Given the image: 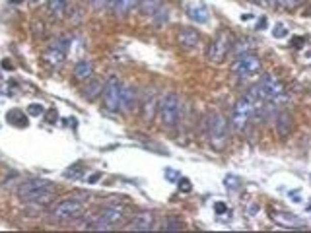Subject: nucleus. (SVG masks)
Instances as JSON below:
<instances>
[{"label": "nucleus", "instance_id": "1", "mask_svg": "<svg viewBox=\"0 0 311 233\" xmlns=\"http://www.w3.org/2000/svg\"><path fill=\"white\" fill-rule=\"evenodd\" d=\"M55 184L47 181V179H29L25 183L20 184L18 189V198L24 200L27 204H33V206H47L51 200L55 198Z\"/></svg>", "mask_w": 311, "mask_h": 233}, {"label": "nucleus", "instance_id": "2", "mask_svg": "<svg viewBox=\"0 0 311 233\" xmlns=\"http://www.w3.org/2000/svg\"><path fill=\"white\" fill-rule=\"evenodd\" d=\"M236 43V35L230 31V29H220L214 39L210 41V47H208V61L214 64H222L228 59V55L232 53V47Z\"/></svg>", "mask_w": 311, "mask_h": 233}, {"label": "nucleus", "instance_id": "3", "mask_svg": "<svg viewBox=\"0 0 311 233\" xmlns=\"http://www.w3.org/2000/svg\"><path fill=\"white\" fill-rule=\"evenodd\" d=\"M206 132L214 150H224L228 144V121L220 113H210L206 119Z\"/></svg>", "mask_w": 311, "mask_h": 233}, {"label": "nucleus", "instance_id": "4", "mask_svg": "<svg viewBox=\"0 0 311 233\" xmlns=\"http://www.w3.org/2000/svg\"><path fill=\"white\" fill-rule=\"evenodd\" d=\"M124 214H126V210L123 206H107V208L101 210L100 214L87 223L86 229H96V231L113 229L117 223H121L124 220Z\"/></svg>", "mask_w": 311, "mask_h": 233}, {"label": "nucleus", "instance_id": "5", "mask_svg": "<svg viewBox=\"0 0 311 233\" xmlns=\"http://www.w3.org/2000/svg\"><path fill=\"white\" fill-rule=\"evenodd\" d=\"M255 89V94L259 96L261 101L264 103H280V99L284 98V86H282V82L280 80H276L274 76H264L259 84H255L253 86Z\"/></svg>", "mask_w": 311, "mask_h": 233}, {"label": "nucleus", "instance_id": "6", "mask_svg": "<svg viewBox=\"0 0 311 233\" xmlns=\"http://www.w3.org/2000/svg\"><path fill=\"white\" fill-rule=\"evenodd\" d=\"M253 117H255V103L247 96L237 99V103L234 105V109H232V126L236 130H239V132H243L249 124H251Z\"/></svg>", "mask_w": 311, "mask_h": 233}, {"label": "nucleus", "instance_id": "7", "mask_svg": "<svg viewBox=\"0 0 311 233\" xmlns=\"http://www.w3.org/2000/svg\"><path fill=\"white\" fill-rule=\"evenodd\" d=\"M84 212V204L82 200H76V198H64L61 202H57L53 208H51V218L59 223L64 221H72L74 218H78L80 214Z\"/></svg>", "mask_w": 311, "mask_h": 233}, {"label": "nucleus", "instance_id": "8", "mask_svg": "<svg viewBox=\"0 0 311 233\" xmlns=\"http://www.w3.org/2000/svg\"><path fill=\"white\" fill-rule=\"evenodd\" d=\"M179 98L175 94H165L160 101V121H162L163 126L167 128H175L177 123H179Z\"/></svg>", "mask_w": 311, "mask_h": 233}, {"label": "nucleus", "instance_id": "9", "mask_svg": "<svg viewBox=\"0 0 311 233\" xmlns=\"http://www.w3.org/2000/svg\"><path fill=\"white\" fill-rule=\"evenodd\" d=\"M261 61L253 55V53H245V55H239L234 64H232V74L237 78H251V76H257L261 72Z\"/></svg>", "mask_w": 311, "mask_h": 233}, {"label": "nucleus", "instance_id": "10", "mask_svg": "<svg viewBox=\"0 0 311 233\" xmlns=\"http://www.w3.org/2000/svg\"><path fill=\"white\" fill-rule=\"evenodd\" d=\"M121 80L117 76H111L107 82H105V87H103V105L105 109H109L111 113H119L121 111Z\"/></svg>", "mask_w": 311, "mask_h": 233}, {"label": "nucleus", "instance_id": "11", "mask_svg": "<svg viewBox=\"0 0 311 233\" xmlns=\"http://www.w3.org/2000/svg\"><path fill=\"white\" fill-rule=\"evenodd\" d=\"M269 216H271V220H273L276 225L286 227V229H303V227H305V221L301 220V218H298V216H294V214H290V212L271 210Z\"/></svg>", "mask_w": 311, "mask_h": 233}, {"label": "nucleus", "instance_id": "12", "mask_svg": "<svg viewBox=\"0 0 311 233\" xmlns=\"http://www.w3.org/2000/svg\"><path fill=\"white\" fill-rule=\"evenodd\" d=\"M154 227H156V216H154V212H140L126 225L128 231H152Z\"/></svg>", "mask_w": 311, "mask_h": 233}, {"label": "nucleus", "instance_id": "13", "mask_svg": "<svg viewBox=\"0 0 311 233\" xmlns=\"http://www.w3.org/2000/svg\"><path fill=\"white\" fill-rule=\"evenodd\" d=\"M177 41L179 45L187 51H193L195 47H199L200 43V33L195 27H181L179 33H177Z\"/></svg>", "mask_w": 311, "mask_h": 233}, {"label": "nucleus", "instance_id": "14", "mask_svg": "<svg viewBox=\"0 0 311 233\" xmlns=\"http://www.w3.org/2000/svg\"><path fill=\"white\" fill-rule=\"evenodd\" d=\"M185 12L193 22H199V24H208V20H210L208 8L204 4H200V2H189V4H185Z\"/></svg>", "mask_w": 311, "mask_h": 233}, {"label": "nucleus", "instance_id": "15", "mask_svg": "<svg viewBox=\"0 0 311 233\" xmlns=\"http://www.w3.org/2000/svg\"><path fill=\"white\" fill-rule=\"evenodd\" d=\"M138 103H140V101H138L137 87H132V86L121 87V111H124V113H132V111L137 109Z\"/></svg>", "mask_w": 311, "mask_h": 233}, {"label": "nucleus", "instance_id": "16", "mask_svg": "<svg viewBox=\"0 0 311 233\" xmlns=\"http://www.w3.org/2000/svg\"><path fill=\"white\" fill-rule=\"evenodd\" d=\"M294 130V117L288 111L276 113V134L278 138H288Z\"/></svg>", "mask_w": 311, "mask_h": 233}, {"label": "nucleus", "instance_id": "17", "mask_svg": "<svg viewBox=\"0 0 311 233\" xmlns=\"http://www.w3.org/2000/svg\"><path fill=\"white\" fill-rule=\"evenodd\" d=\"M103 87H105V84L101 82L100 78H94V80L87 78V82L82 86V96L87 101H96L100 96H103Z\"/></svg>", "mask_w": 311, "mask_h": 233}, {"label": "nucleus", "instance_id": "18", "mask_svg": "<svg viewBox=\"0 0 311 233\" xmlns=\"http://www.w3.org/2000/svg\"><path fill=\"white\" fill-rule=\"evenodd\" d=\"M138 0H105V6L113 10L117 16H126L132 8H137Z\"/></svg>", "mask_w": 311, "mask_h": 233}, {"label": "nucleus", "instance_id": "19", "mask_svg": "<svg viewBox=\"0 0 311 233\" xmlns=\"http://www.w3.org/2000/svg\"><path fill=\"white\" fill-rule=\"evenodd\" d=\"M156 107H160V103H156V94L150 91L148 96L140 101V109L144 113V119L146 121H152L156 117Z\"/></svg>", "mask_w": 311, "mask_h": 233}, {"label": "nucleus", "instance_id": "20", "mask_svg": "<svg viewBox=\"0 0 311 233\" xmlns=\"http://www.w3.org/2000/svg\"><path fill=\"white\" fill-rule=\"evenodd\" d=\"M45 62L49 64V66H53V68H57V66H61L62 62H64V59H66V53L64 51H61L59 47H55V45H51L49 49L45 51Z\"/></svg>", "mask_w": 311, "mask_h": 233}, {"label": "nucleus", "instance_id": "21", "mask_svg": "<svg viewBox=\"0 0 311 233\" xmlns=\"http://www.w3.org/2000/svg\"><path fill=\"white\" fill-rule=\"evenodd\" d=\"M92 74H94V62L92 61H78L74 66V78L76 80H80V82H84L87 78H92Z\"/></svg>", "mask_w": 311, "mask_h": 233}, {"label": "nucleus", "instance_id": "22", "mask_svg": "<svg viewBox=\"0 0 311 233\" xmlns=\"http://www.w3.org/2000/svg\"><path fill=\"white\" fill-rule=\"evenodd\" d=\"M84 173H86L84 163H72L70 167H66V169L62 171V177L68 179V181H78V179H82Z\"/></svg>", "mask_w": 311, "mask_h": 233}, {"label": "nucleus", "instance_id": "23", "mask_svg": "<svg viewBox=\"0 0 311 233\" xmlns=\"http://www.w3.org/2000/svg\"><path fill=\"white\" fill-rule=\"evenodd\" d=\"M137 6L142 14H154L163 6V0H138Z\"/></svg>", "mask_w": 311, "mask_h": 233}, {"label": "nucleus", "instance_id": "24", "mask_svg": "<svg viewBox=\"0 0 311 233\" xmlns=\"http://www.w3.org/2000/svg\"><path fill=\"white\" fill-rule=\"evenodd\" d=\"M68 10V0H49V12L55 18H62Z\"/></svg>", "mask_w": 311, "mask_h": 233}, {"label": "nucleus", "instance_id": "25", "mask_svg": "<svg viewBox=\"0 0 311 233\" xmlns=\"http://www.w3.org/2000/svg\"><path fill=\"white\" fill-rule=\"evenodd\" d=\"M179 229H183V220L181 218H177V216L165 218L162 225V231H179Z\"/></svg>", "mask_w": 311, "mask_h": 233}, {"label": "nucleus", "instance_id": "26", "mask_svg": "<svg viewBox=\"0 0 311 233\" xmlns=\"http://www.w3.org/2000/svg\"><path fill=\"white\" fill-rule=\"evenodd\" d=\"M8 123L14 124V126H20V128H25L27 123H29V119L24 117L20 111H10V113H8Z\"/></svg>", "mask_w": 311, "mask_h": 233}, {"label": "nucleus", "instance_id": "27", "mask_svg": "<svg viewBox=\"0 0 311 233\" xmlns=\"http://www.w3.org/2000/svg\"><path fill=\"white\" fill-rule=\"evenodd\" d=\"M253 47V43L249 41V39H236V43H234V47H232V51H234V55H245V53H249V49Z\"/></svg>", "mask_w": 311, "mask_h": 233}, {"label": "nucleus", "instance_id": "28", "mask_svg": "<svg viewBox=\"0 0 311 233\" xmlns=\"http://www.w3.org/2000/svg\"><path fill=\"white\" fill-rule=\"evenodd\" d=\"M152 16H154V24H156V25H163L165 22H167V8H165V6H162V8H158V10L152 14Z\"/></svg>", "mask_w": 311, "mask_h": 233}, {"label": "nucleus", "instance_id": "29", "mask_svg": "<svg viewBox=\"0 0 311 233\" xmlns=\"http://www.w3.org/2000/svg\"><path fill=\"white\" fill-rule=\"evenodd\" d=\"M43 113H45V107L39 105V103H31V105L27 107V115H29V117H43Z\"/></svg>", "mask_w": 311, "mask_h": 233}, {"label": "nucleus", "instance_id": "30", "mask_svg": "<svg viewBox=\"0 0 311 233\" xmlns=\"http://www.w3.org/2000/svg\"><path fill=\"white\" fill-rule=\"evenodd\" d=\"M193 191V183L187 177H179V193H191Z\"/></svg>", "mask_w": 311, "mask_h": 233}, {"label": "nucleus", "instance_id": "31", "mask_svg": "<svg viewBox=\"0 0 311 233\" xmlns=\"http://www.w3.org/2000/svg\"><path fill=\"white\" fill-rule=\"evenodd\" d=\"M305 0H284L282 2V6L286 8V10H294V8H298V6H301Z\"/></svg>", "mask_w": 311, "mask_h": 233}, {"label": "nucleus", "instance_id": "32", "mask_svg": "<svg viewBox=\"0 0 311 233\" xmlns=\"http://www.w3.org/2000/svg\"><path fill=\"white\" fill-rule=\"evenodd\" d=\"M273 35L278 39V37H284V35H288V29H286V25H282V24H278L276 27L273 29Z\"/></svg>", "mask_w": 311, "mask_h": 233}, {"label": "nucleus", "instance_id": "33", "mask_svg": "<svg viewBox=\"0 0 311 233\" xmlns=\"http://www.w3.org/2000/svg\"><path fill=\"white\" fill-rule=\"evenodd\" d=\"M214 212H216V214H226V212H228V204H226V202H216V204H214Z\"/></svg>", "mask_w": 311, "mask_h": 233}, {"label": "nucleus", "instance_id": "34", "mask_svg": "<svg viewBox=\"0 0 311 233\" xmlns=\"http://www.w3.org/2000/svg\"><path fill=\"white\" fill-rule=\"evenodd\" d=\"M266 27H269V22H266V18H261V20H259V24H257V29L261 31V29H266Z\"/></svg>", "mask_w": 311, "mask_h": 233}, {"label": "nucleus", "instance_id": "35", "mask_svg": "<svg viewBox=\"0 0 311 233\" xmlns=\"http://www.w3.org/2000/svg\"><path fill=\"white\" fill-rule=\"evenodd\" d=\"M100 177H101V173H94V175H90V179H87V183H98L100 181Z\"/></svg>", "mask_w": 311, "mask_h": 233}, {"label": "nucleus", "instance_id": "36", "mask_svg": "<svg viewBox=\"0 0 311 233\" xmlns=\"http://www.w3.org/2000/svg\"><path fill=\"white\" fill-rule=\"evenodd\" d=\"M303 43H305V41H303V37H296V39L292 41V45H294V47H303Z\"/></svg>", "mask_w": 311, "mask_h": 233}, {"label": "nucleus", "instance_id": "37", "mask_svg": "<svg viewBox=\"0 0 311 233\" xmlns=\"http://www.w3.org/2000/svg\"><path fill=\"white\" fill-rule=\"evenodd\" d=\"M284 0H264V4H271V6H282Z\"/></svg>", "mask_w": 311, "mask_h": 233}, {"label": "nucleus", "instance_id": "38", "mask_svg": "<svg viewBox=\"0 0 311 233\" xmlns=\"http://www.w3.org/2000/svg\"><path fill=\"white\" fill-rule=\"evenodd\" d=\"M2 66H4L6 70H12V62L10 61H2Z\"/></svg>", "mask_w": 311, "mask_h": 233}, {"label": "nucleus", "instance_id": "39", "mask_svg": "<svg viewBox=\"0 0 311 233\" xmlns=\"http://www.w3.org/2000/svg\"><path fill=\"white\" fill-rule=\"evenodd\" d=\"M27 2H29V4H33V6H35V4H39V2H41V0H27Z\"/></svg>", "mask_w": 311, "mask_h": 233}, {"label": "nucleus", "instance_id": "40", "mask_svg": "<svg viewBox=\"0 0 311 233\" xmlns=\"http://www.w3.org/2000/svg\"><path fill=\"white\" fill-rule=\"evenodd\" d=\"M251 2H255V4H264V0H251Z\"/></svg>", "mask_w": 311, "mask_h": 233}, {"label": "nucleus", "instance_id": "41", "mask_svg": "<svg viewBox=\"0 0 311 233\" xmlns=\"http://www.w3.org/2000/svg\"><path fill=\"white\" fill-rule=\"evenodd\" d=\"M10 2H12V4H16V2H22V0H10Z\"/></svg>", "mask_w": 311, "mask_h": 233}]
</instances>
